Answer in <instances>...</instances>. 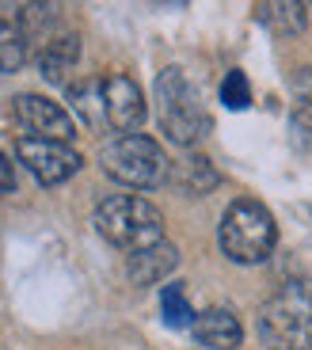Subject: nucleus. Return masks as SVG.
Listing matches in <instances>:
<instances>
[{"label":"nucleus","instance_id":"20e7f679","mask_svg":"<svg viewBox=\"0 0 312 350\" xmlns=\"http://www.w3.org/2000/svg\"><path fill=\"white\" fill-rule=\"evenodd\" d=\"M96 232L118 252H145L164 240V213L141 194H111L96 206Z\"/></svg>","mask_w":312,"mask_h":350},{"label":"nucleus","instance_id":"ddd939ff","mask_svg":"<svg viewBox=\"0 0 312 350\" xmlns=\"http://www.w3.org/2000/svg\"><path fill=\"white\" fill-rule=\"evenodd\" d=\"M255 16H259V23L267 27V31H274V35H301L304 31V4H297V0H270V4H259L255 8Z\"/></svg>","mask_w":312,"mask_h":350},{"label":"nucleus","instance_id":"1a4fd4ad","mask_svg":"<svg viewBox=\"0 0 312 350\" xmlns=\"http://www.w3.org/2000/svg\"><path fill=\"white\" fill-rule=\"evenodd\" d=\"M191 332L198 339V347H209V350H240L244 342V327L233 308H206V312H198Z\"/></svg>","mask_w":312,"mask_h":350},{"label":"nucleus","instance_id":"7ed1b4c3","mask_svg":"<svg viewBox=\"0 0 312 350\" xmlns=\"http://www.w3.org/2000/svg\"><path fill=\"white\" fill-rule=\"evenodd\" d=\"M263 350H312V278H289L259 312Z\"/></svg>","mask_w":312,"mask_h":350},{"label":"nucleus","instance_id":"6ab92c4d","mask_svg":"<svg viewBox=\"0 0 312 350\" xmlns=\"http://www.w3.org/2000/svg\"><path fill=\"white\" fill-rule=\"evenodd\" d=\"M309 8H312V4H309Z\"/></svg>","mask_w":312,"mask_h":350},{"label":"nucleus","instance_id":"dca6fc26","mask_svg":"<svg viewBox=\"0 0 312 350\" xmlns=\"http://www.w3.org/2000/svg\"><path fill=\"white\" fill-rule=\"evenodd\" d=\"M294 126L312 137V69H301L297 77V103H294Z\"/></svg>","mask_w":312,"mask_h":350},{"label":"nucleus","instance_id":"f8f14e48","mask_svg":"<svg viewBox=\"0 0 312 350\" xmlns=\"http://www.w3.org/2000/svg\"><path fill=\"white\" fill-rule=\"evenodd\" d=\"M27 46H31V35H27L19 8H4L0 4V77L16 72L27 62Z\"/></svg>","mask_w":312,"mask_h":350},{"label":"nucleus","instance_id":"2eb2a0df","mask_svg":"<svg viewBox=\"0 0 312 350\" xmlns=\"http://www.w3.org/2000/svg\"><path fill=\"white\" fill-rule=\"evenodd\" d=\"M160 312H164L168 327H194V320H198V312L191 308L187 289H183L179 282H172V286L160 289Z\"/></svg>","mask_w":312,"mask_h":350},{"label":"nucleus","instance_id":"f257e3e1","mask_svg":"<svg viewBox=\"0 0 312 350\" xmlns=\"http://www.w3.org/2000/svg\"><path fill=\"white\" fill-rule=\"evenodd\" d=\"M69 103L80 114V122L96 133H138L145 122V96L130 77H88L80 84H69Z\"/></svg>","mask_w":312,"mask_h":350},{"label":"nucleus","instance_id":"f3484780","mask_svg":"<svg viewBox=\"0 0 312 350\" xmlns=\"http://www.w3.org/2000/svg\"><path fill=\"white\" fill-rule=\"evenodd\" d=\"M221 103L229 111H244V107L252 103V88H248V77L240 69L225 72V80H221Z\"/></svg>","mask_w":312,"mask_h":350},{"label":"nucleus","instance_id":"4468645a","mask_svg":"<svg viewBox=\"0 0 312 350\" xmlns=\"http://www.w3.org/2000/svg\"><path fill=\"white\" fill-rule=\"evenodd\" d=\"M175 183L183 194H209L217 187V172L206 157H187L175 164Z\"/></svg>","mask_w":312,"mask_h":350},{"label":"nucleus","instance_id":"a211bd4d","mask_svg":"<svg viewBox=\"0 0 312 350\" xmlns=\"http://www.w3.org/2000/svg\"><path fill=\"white\" fill-rule=\"evenodd\" d=\"M16 191V172H12V160L0 152V198Z\"/></svg>","mask_w":312,"mask_h":350},{"label":"nucleus","instance_id":"423d86ee","mask_svg":"<svg viewBox=\"0 0 312 350\" xmlns=\"http://www.w3.org/2000/svg\"><path fill=\"white\" fill-rule=\"evenodd\" d=\"M99 164L111 179L126 187H160L168 183V175H172V160L164 157V149L156 145L153 137L145 133H126V137H114L111 145H103L99 152Z\"/></svg>","mask_w":312,"mask_h":350},{"label":"nucleus","instance_id":"9d476101","mask_svg":"<svg viewBox=\"0 0 312 350\" xmlns=\"http://www.w3.org/2000/svg\"><path fill=\"white\" fill-rule=\"evenodd\" d=\"M175 267H179V247L168 244V240L145 247V252H133L130 259H126V274H130L133 286H156V282H164Z\"/></svg>","mask_w":312,"mask_h":350},{"label":"nucleus","instance_id":"0eeeda50","mask_svg":"<svg viewBox=\"0 0 312 350\" xmlns=\"http://www.w3.org/2000/svg\"><path fill=\"white\" fill-rule=\"evenodd\" d=\"M8 114H12V122L35 141H61V145H69L73 133H77L73 114L61 103H53V99L35 96V92H23V96L12 99Z\"/></svg>","mask_w":312,"mask_h":350},{"label":"nucleus","instance_id":"9b49d317","mask_svg":"<svg viewBox=\"0 0 312 350\" xmlns=\"http://www.w3.org/2000/svg\"><path fill=\"white\" fill-rule=\"evenodd\" d=\"M80 62V38L77 35H53L42 42L38 50V72H42L46 84H65L69 72Z\"/></svg>","mask_w":312,"mask_h":350},{"label":"nucleus","instance_id":"f03ea898","mask_svg":"<svg viewBox=\"0 0 312 350\" xmlns=\"http://www.w3.org/2000/svg\"><path fill=\"white\" fill-rule=\"evenodd\" d=\"M153 99H156V122L172 145L179 149H191L213 130V118H209L206 103H202V92L187 80V72L168 65L153 84Z\"/></svg>","mask_w":312,"mask_h":350},{"label":"nucleus","instance_id":"6e6552de","mask_svg":"<svg viewBox=\"0 0 312 350\" xmlns=\"http://www.w3.org/2000/svg\"><path fill=\"white\" fill-rule=\"evenodd\" d=\"M16 157L42 187L65 183V179H73V175L80 172V164H84L73 145H61V141H35V137H19Z\"/></svg>","mask_w":312,"mask_h":350},{"label":"nucleus","instance_id":"39448f33","mask_svg":"<svg viewBox=\"0 0 312 350\" xmlns=\"http://www.w3.org/2000/svg\"><path fill=\"white\" fill-rule=\"evenodd\" d=\"M217 244L240 267H255V262L270 259L278 244V225L274 213L255 198H236L217 225Z\"/></svg>","mask_w":312,"mask_h":350}]
</instances>
